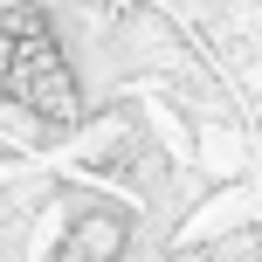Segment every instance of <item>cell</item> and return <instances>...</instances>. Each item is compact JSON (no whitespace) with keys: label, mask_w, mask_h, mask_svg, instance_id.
Masks as SVG:
<instances>
[{"label":"cell","mask_w":262,"mask_h":262,"mask_svg":"<svg viewBox=\"0 0 262 262\" xmlns=\"http://www.w3.org/2000/svg\"><path fill=\"white\" fill-rule=\"evenodd\" d=\"M97 118L49 0H0V124L35 152H69Z\"/></svg>","instance_id":"1"},{"label":"cell","mask_w":262,"mask_h":262,"mask_svg":"<svg viewBox=\"0 0 262 262\" xmlns=\"http://www.w3.org/2000/svg\"><path fill=\"white\" fill-rule=\"evenodd\" d=\"M14 159H28V145H21V138H14V131H7V124H0V166H14Z\"/></svg>","instance_id":"2"}]
</instances>
